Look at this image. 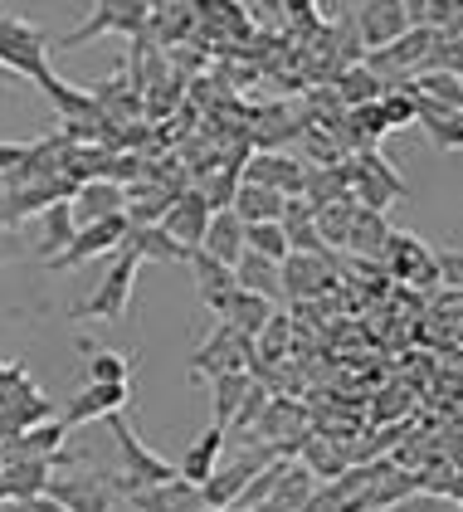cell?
<instances>
[{"label": "cell", "instance_id": "38", "mask_svg": "<svg viewBox=\"0 0 463 512\" xmlns=\"http://www.w3.org/2000/svg\"><path fill=\"white\" fill-rule=\"evenodd\" d=\"M10 512H69V508H59L49 493H35V498H15V503H5Z\"/></svg>", "mask_w": 463, "mask_h": 512}, {"label": "cell", "instance_id": "8", "mask_svg": "<svg viewBox=\"0 0 463 512\" xmlns=\"http://www.w3.org/2000/svg\"><path fill=\"white\" fill-rule=\"evenodd\" d=\"M122 235H127V220L113 215V220H93V225H78L74 239L54 254V259H44L54 274H69L78 264H88V259H98V254H117L122 249Z\"/></svg>", "mask_w": 463, "mask_h": 512}, {"label": "cell", "instance_id": "5", "mask_svg": "<svg viewBox=\"0 0 463 512\" xmlns=\"http://www.w3.org/2000/svg\"><path fill=\"white\" fill-rule=\"evenodd\" d=\"M108 430H113V444H117V454H122L117 493H122V488H156V483H171V478H176V469H171L161 454H152V449L142 444V434L122 420V410L108 415Z\"/></svg>", "mask_w": 463, "mask_h": 512}, {"label": "cell", "instance_id": "19", "mask_svg": "<svg viewBox=\"0 0 463 512\" xmlns=\"http://www.w3.org/2000/svg\"><path fill=\"white\" fill-rule=\"evenodd\" d=\"M200 254L234 269V264H239V254H244V220H239L234 210H215V215H210V225H205V239H200Z\"/></svg>", "mask_w": 463, "mask_h": 512}, {"label": "cell", "instance_id": "39", "mask_svg": "<svg viewBox=\"0 0 463 512\" xmlns=\"http://www.w3.org/2000/svg\"><path fill=\"white\" fill-rule=\"evenodd\" d=\"M400 10L410 25H429V0H400Z\"/></svg>", "mask_w": 463, "mask_h": 512}, {"label": "cell", "instance_id": "3", "mask_svg": "<svg viewBox=\"0 0 463 512\" xmlns=\"http://www.w3.org/2000/svg\"><path fill=\"white\" fill-rule=\"evenodd\" d=\"M147 25H152V5L147 0H98V10L69 30L64 40H49L54 54H64V49H83L88 40H98V35H147Z\"/></svg>", "mask_w": 463, "mask_h": 512}, {"label": "cell", "instance_id": "1", "mask_svg": "<svg viewBox=\"0 0 463 512\" xmlns=\"http://www.w3.org/2000/svg\"><path fill=\"white\" fill-rule=\"evenodd\" d=\"M0 64H5L10 79H30L35 88H44L54 79L49 35L39 25H30V20H20V15H0Z\"/></svg>", "mask_w": 463, "mask_h": 512}, {"label": "cell", "instance_id": "18", "mask_svg": "<svg viewBox=\"0 0 463 512\" xmlns=\"http://www.w3.org/2000/svg\"><path fill=\"white\" fill-rule=\"evenodd\" d=\"M278 278H283V298H293V303L317 298L327 288V254H288L278 264Z\"/></svg>", "mask_w": 463, "mask_h": 512}, {"label": "cell", "instance_id": "2", "mask_svg": "<svg viewBox=\"0 0 463 512\" xmlns=\"http://www.w3.org/2000/svg\"><path fill=\"white\" fill-rule=\"evenodd\" d=\"M342 181H347V200L361 205V210H381V215H386L395 200H410V186L390 171V161L381 157L376 147L342 161Z\"/></svg>", "mask_w": 463, "mask_h": 512}, {"label": "cell", "instance_id": "25", "mask_svg": "<svg viewBox=\"0 0 463 512\" xmlns=\"http://www.w3.org/2000/svg\"><path fill=\"white\" fill-rule=\"evenodd\" d=\"M234 283L244 288V293H259V298H269L278 303L283 298V278H278V264L264 259V254H239V264H234Z\"/></svg>", "mask_w": 463, "mask_h": 512}, {"label": "cell", "instance_id": "42", "mask_svg": "<svg viewBox=\"0 0 463 512\" xmlns=\"http://www.w3.org/2000/svg\"><path fill=\"white\" fill-rule=\"evenodd\" d=\"M0 239H5V230H0Z\"/></svg>", "mask_w": 463, "mask_h": 512}, {"label": "cell", "instance_id": "13", "mask_svg": "<svg viewBox=\"0 0 463 512\" xmlns=\"http://www.w3.org/2000/svg\"><path fill=\"white\" fill-rule=\"evenodd\" d=\"M303 171H308V161H303V157H283V152H259V157L244 161L239 181L269 186V191H278V196H298V191H303Z\"/></svg>", "mask_w": 463, "mask_h": 512}, {"label": "cell", "instance_id": "22", "mask_svg": "<svg viewBox=\"0 0 463 512\" xmlns=\"http://www.w3.org/2000/svg\"><path fill=\"white\" fill-rule=\"evenodd\" d=\"M191 269H195V293H200V303L220 317V313H225V303L234 298V288H239V283H234V269H230V264L205 259L200 249L191 254Z\"/></svg>", "mask_w": 463, "mask_h": 512}, {"label": "cell", "instance_id": "36", "mask_svg": "<svg viewBox=\"0 0 463 512\" xmlns=\"http://www.w3.org/2000/svg\"><path fill=\"white\" fill-rule=\"evenodd\" d=\"M390 512H459L454 498H434V493H410V498H400Z\"/></svg>", "mask_w": 463, "mask_h": 512}, {"label": "cell", "instance_id": "10", "mask_svg": "<svg viewBox=\"0 0 463 512\" xmlns=\"http://www.w3.org/2000/svg\"><path fill=\"white\" fill-rule=\"evenodd\" d=\"M127 405H132V381H127V386H83L78 395H69V400H64L59 425H64V430H78V425L108 420V415L127 410Z\"/></svg>", "mask_w": 463, "mask_h": 512}, {"label": "cell", "instance_id": "7", "mask_svg": "<svg viewBox=\"0 0 463 512\" xmlns=\"http://www.w3.org/2000/svg\"><path fill=\"white\" fill-rule=\"evenodd\" d=\"M78 181L69 176H35V181H10L5 191H0V230H15V225H25L30 215L39 210H49L54 200H69L74 196Z\"/></svg>", "mask_w": 463, "mask_h": 512}, {"label": "cell", "instance_id": "20", "mask_svg": "<svg viewBox=\"0 0 463 512\" xmlns=\"http://www.w3.org/2000/svg\"><path fill=\"white\" fill-rule=\"evenodd\" d=\"M225 439L230 434L220 430V425H210V430H200L186 444V454H181V464H176V478H186V483H205L210 473H215V464H220V454H225Z\"/></svg>", "mask_w": 463, "mask_h": 512}, {"label": "cell", "instance_id": "41", "mask_svg": "<svg viewBox=\"0 0 463 512\" xmlns=\"http://www.w3.org/2000/svg\"><path fill=\"white\" fill-rule=\"evenodd\" d=\"M371 512H390V508H371Z\"/></svg>", "mask_w": 463, "mask_h": 512}, {"label": "cell", "instance_id": "35", "mask_svg": "<svg viewBox=\"0 0 463 512\" xmlns=\"http://www.w3.org/2000/svg\"><path fill=\"white\" fill-rule=\"evenodd\" d=\"M303 512H361V508L351 503L337 483H317L308 493V503H303Z\"/></svg>", "mask_w": 463, "mask_h": 512}, {"label": "cell", "instance_id": "26", "mask_svg": "<svg viewBox=\"0 0 463 512\" xmlns=\"http://www.w3.org/2000/svg\"><path fill=\"white\" fill-rule=\"evenodd\" d=\"M283 200L278 191H269V186H254V181H239V191H234L230 210L244 220V225H269V220H278L283 215Z\"/></svg>", "mask_w": 463, "mask_h": 512}, {"label": "cell", "instance_id": "29", "mask_svg": "<svg viewBox=\"0 0 463 512\" xmlns=\"http://www.w3.org/2000/svg\"><path fill=\"white\" fill-rule=\"evenodd\" d=\"M332 93H337L342 108H361V103H376V98L386 93V83L376 79L366 64H351V69H342V74L332 79Z\"/></svg>", "mask_w": 463, "mask_h": 512}, {"label": "cell", "instance_id": "37", "mask_svg": "<svg viewBox=\"0 0 463 512\" xmlns=\"http://www.w3.org/2000/svg\"><path fill=\"white\" fill-rule=\"evenodd\" d=\"M434 269H439V283H449V288L459 293V283H463V259H459V249H444V254H434Z\"/></svg>", "mask_w": 463, "mask_h": 512}, {"label": "cell", "instance_id": "33", "mask_svg": "<svg viewBox=\"0 0 463 512\" xmlns=\"http://www.w3.org/2000/svg\"><path fill=\"white\" fill-rule=\"evenodd\" d=\"M410 93H420V98L439 103V108H454V113H463L459 74H415V79H410Z\"/></svg>", "mask_w": 463, "mask_h": 512}, {"label": "cell", "instance_id": "31", "mask_svg": "<svg viewBox=\"0 0 463 512\" xmlns=\"http://www.w3.org/2000/svg\"><path fill=\"white\" fill-rule=\"evenodd\" d=\"M254 386V376L249 371H225V376H210V400H215V425L225 430L230 425V415L239 410V400L249 395Z\"/></svg>", "mask_w": 463, "mask_h": 512}, {"label": "cell", "instance_id": "30", "mask_svg": "<svg viewBox=\"0 0 463 512\" xmlns=\"http://www.w3.org/2000/svg\"><path fill=\"white\" fill-rule=\"evenodd\" d=\"M312 488H317V478H312L298 459H288V469H283V478H278V488H273L264 503H273L278 512H303V503H308Z\"/></svg>", "mask_w": 463, "mask_h": 512}, {"label": "cell", "instance_id": "6", "mask_svg": "<svg viewBox=\"0 0 463 512\" xmlns=\"http://www.w3.org/2000/svg\"><path fill=\"white\" fill-rule=\"evenodd\" d=\"M44 493L69 512H113L117 503V469H78L64 478H49Z\"/></svg>", "mask_w": 463, "mask_h": 512}, {"label": "cell", "instance_id": "40", "mask_svg": "<svg viewBox=\"0 0 463 512\" xmlns=\"http://www.w3.org/2000/svg\"><path fill=\"white\" fill-rule=\"evenodd\" d=\"M5 79H10V74H5V64H0V83H5Z\"/></svg>", "mask_w": 463, "mask_h": 512}, {"label": "cell", "instance_id": "34", "mask_svg": "<svg viewBox=\"0 0 463 512\" xmlns=\"http://www.w3.org/2000/svg\"><path fill=\"white\" fill-rule=\"evenodd\" d=\"M244 249H249V254H264L273 264H283V259H288V235H283L278 220H269V225H244Z\"/></svg>", "mask_w": 463, "mask_h": 512}, {"label": "cell", "instance_id": "11", "mask_svg": "<svg viewBox=\"0 0 463 512\" xmlns=\"http://www.w3.org/2000/svg\"><path fill=\"white\" fill-rule=\"evenodd\" d=\"M117 498L132 512H205L200 488L186 478H171V483H156V488H122Z\"/></svg>", "mask_w": 463, "mask_h": 512}, {"label": "cell", "instance_id": "24", "mask_svg": "<svg viewBox=\"0 0 463 512\" xmlns=\"http://www.w3.org/2000/svg\"><path fill=\"white\" fill-rule=\"evenodd\" d=\"M273 317V303L269 298H259V293H244V288H234V298L225 303V313H220V322L230 327V332H239V337H259L264 332V322Z\"/></svg>", "mask_w": 463, "mask_h": 512}, {"label": "cell", "instance_id": "15", "mask_svg": "<svg viewBox=\"0 0 463 512\" xmlns=\"http://www.w3.org/2000/svg\"><path fill=\"white\" fill-rule=\"evenodd\" d=\"M205 225H210V205L200 191H186V196L171 200V210H166V220H161V230L176 239L186 254L200 249V239H205Z\"/></svg>", "mask_w": 463, "mask_h": 512}, {"label": "cell", "instance_id": "12", "mask_svg": "<svg viewBox=\"0 0 463 512\" xmlns=\"http://www.w3.org/2000/svg\"><path fill=\"white\" fill-rule=\"evenodd\" d=\"M405 30H410V20H405L400 0H366V5L356 10V44H361L366 54L386 49V44L400 40Z\"/></svg>", "mask_w": 463, "mask_h": 512}, {"label": "cell", "instance_id": "23", "mask_svg": "<svg viewBox=\"0 0 463 512\" xmlns=\"http://www.w3.org/2000/svg\"><path fill=\"white\" fill-rule=\"evenodd\" d=\"M415 122L429 132V142L439 147V152H459L463 147V113L454 108H439V103H429L415 93Z\"/></svg>", "mask_w": 463, "mask_h": 512}, {"label": "cell", "instance_id": "16", "mask_svg": "<svg viewBox=\"0 0 463 512\" xmlns=\"http://www.w3.org/2000/svg\"><path fill=\"white\" fill-rule=\"evenodd\" d=\"M303 469L317 478V483H332V478H342L351 469V454L342 439H332V434H303V444H298V454H293Z\"/></svg>", "mask_w": 463, "mask_h": 512}, {"label": "cell", "instance_id": "14", "mask_svg": "<svg viewBox=\"0 0 463 512\" xmlns=\"http://www.w3.org/2000/svg\"><path fill=\"white\" fill-rule=\"evenodd\" d=\"M381 259H386V269L395 278H405V283H439V269H434V254H429L420 235H395L390 230L386 249H381Z\"/></svg>", "mask_w": 463, "mask_h": 512}, {"label": "cell", "instance_id": "9", "mask_svg": "<svg viewBox=\"0 0 463 512\" xmlns=\"http://www.w3.org/2000/svg\"><path fill=\"white\" fill-rule=\"evenodd\" d=\"M254 361V342L230 332L225 322L210 332V342H200L191 356V381H210V376H225V371H249Z\"/></svg>", "mask_w": 463, "mask_h": 512}, {"label": "cell", "instance_id": "27", "mask_svg": "<svg viewBox=\"0 0 463 512\" xmlns=\"http://www.w3.org/2000/svg\"><path fill=\"white\" fill-rule=\"evenodd\" d=\"M78 352H83L88 386H127L132 381V356L127 352H93L88 342H78Z\"/></svg>", "mask_w": 463, "mask_h": 512}, {"label": "cell", "instance_id": "21", "mask_svg": "<svg viewBox=\"0 0 463 512\" xmlns=\"http://www.w3.org/2000/svg\"><path fill=\"white\" fill-rule=\"evenodd\" d=\"M122 249H132L142 264H191V254L166 235L161 225H127L122 235Z\"/></svg>", "mask_w": 463, "mask_h": 512}, {"label": "cell", "instance_id": "4", "mask_svg": "<svg viewBox=\"0 0 463 512\" xmlns=\"http://www.w3.org/2000/svg\"><path fill=\"white\" fill-rule=\"evenodd\" d=\"M142 269V259L132 254V249H117L113 254V269L98 278V288L69 308L74 322H117V317L127 313V298H132V278Z\"/></svg>", "mask_w": 463, "mask_h": 512}, {"label": "cell", "instance_id": "28", "mask_svg": "<svg viewBox=\"0 0 463 512\" xmlns=\"http://www.w3.org/2000/svg\"><path fill=\"white\" fill-rule=\"evenodd\" d=\"M390 239V220L381 215V210H351V230H347V249H356V254H376L381 259V249H386Z\"/></svg>", "mask_w": 463, "mask_h": 512}, {"label": "cell", "instance_id": "32", "mask_svg": "<svg viewBox=\"0 0 463 512\" xmlns=\"http://www.w3.org/2000/svg\"><path fill=\"white\" fill-rule=\"evenodd\" d=\"M39 220H44V239H39V259H54L69 239H74V210H69V200H54L49 210H39Z\"/></svg>", "mask_w": 463, "mask_h": 512}, {"label": "cell", "instance_id": "17", "mask_svg": "<svg viewBox=\"0 0 463 512\" xmlns=\"http://www.w3.org/2000/svg\"><path fill=\"white\" fill-rule=\"evenodd\" d=\"M69 210H74V225H93V220H113L122 215V186L117 181H78L74 196H69Z\"/></svg>", "mask_w": 463, "mask_h": 512}]
</instances>
